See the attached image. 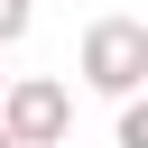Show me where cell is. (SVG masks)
Returning <instances> with one entry per match:
<instances>
[{"label":"cell","instance_id":"cell-4","mask_svg":"<svg viewBox=\"0 0 148 148\" xmlns=\"http://www.w3.org/2000/svg\"><path fill=\"white\" fill-rule=\"evenodd\" d=\"M28 18H37V0H0V46H18V37H28Z\"/></svg>","mask_w":148,"mask_h":148},{"label":"cell","instance_id":"cell-6","mask_svg":"<svg viewBox=\"0 0 148 148\" xmlns=\"http://www.w3.org/2000/svg\"><path fill=\"white\" fill-rule=\"evenodd\" d=\"M0 92H9V74H0Z\"/></svg>","mask_w":148,"mask_h":148},{"label":"cell","instance_id":"cell-3","mask_svg":"<svg viewBox=\"0 0 148 148\" xmlns=\"http://www.w3.org/2000/svg\"><path fill=\"white\" fill-rule=\"evenodd\" d=\"M120 148H148V92L120 102Z\"/></svg>","mask_w":148,"mask_h":148},{"label":"cell","instance_id":"cell-5","mask_svg":"<svg viewBox=\"0 0 148 148\" xmlns=\"http://www.w3.org/2000/svg\"><path fill=\"white\" fill-rule=\"evenodd\" d=\"M0 148H18V139H9V130H0Z\"/></svg>","mask_w":148,"mask_h":148},{"label":"cell","instance_id":"cell-1","mask_svg":"<svg viewBox=\"0 0 148 148\" xmlns=\"http://www.w3.org/2000/svg\"><path fill=\"white\" fill-rule=\"evenodd\" d=\"M74 74H83L92 92L130 102V92L148 83V18H92V28H83V56H74Z\"/></svg>","mask_w":148,"mask_h":148},{"label":"cell","instance_id":"cell-2","mask_svg":"<svg viewBox=\"0 0 148 148\" xmlns=\"http://www.w3.org/2000/svg\"><path fill=\"white\" fill-rule=\"evenodd\" d=\"M0 130H9L18 148H56V139L74 130V92H65L56 74H9V92H0Z\"/></svg>","mask_w":148,"mask_h":148}]
</instances>
